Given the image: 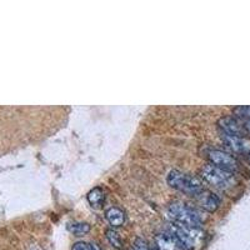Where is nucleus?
Masks as SVG:
<instances>
[{
	"label": "nucleus",
	"instance_id": "f257e3e1",
	"mask_svg": "<svg viewBox=\"0 0 250 250\" xmlns=\"http://www.w3.org/2000/svg\"><path fill=\"white\" fill-rule=\"evenodd\" d=\"M168 216L173 220L174 224L183 225V227L200 228L203 223L202 215L195 209L180 202H175L169 205Z\"/></svg>",
	"mask_w": 250,
	"mask_h": 250
},
{
	"label": "nucleus",
	"instance_id": "f03ea898",
	"mask_svg": "<svg viewBox=\"0 0 250 250\" xmlns=\"http://www.w3.org/2000/svg\"><path fill=\"white\" fill-rule=\"evenodd\" d=\"M168 184L173 189L189 194V195H199L204 191V185L202 180L190 174L183 173L180 170H171L168 174Z\"/></svg>",
	"mask_w": 250,
	"mask_h": 250
},
{
	"label": "nucleus",
	"instance_id": "7ed1b4c3",
	"mask_svg": "<svg viewBox=\"0 0 250 250\" xmlns=\"http://www.w3.org/2000/svg\"><path fill=\"white\" fill-rule=\"evenodd\" d=\"M200 175L205 182L218 189H229L236 184V178L234 173L218 168L213 164L205 165L200 170Z\"/></svg>",
	"mask_w": 250,
	"mask_h": 250
},
{
	"label": "nucleus",
	"instance_id": "20e7f679",
	"mask_svg": "<svg viewBox=\"0 0 250 250\" xmlns=\"http://www.w3.org/2000/svg\"><path fill=\"white\" fill-rule=\"evenodd\" d=\"M169 231L174 234L184 250H195L196 248L200 247L203 236H204V233L200 228L183 227V225L176 224L171 225Z\"/></svg>",
	"mask_w": 250,
	"mask_h": 250
},
{
	"label": "nucleus",
	"instance_id": "39448f33",
	"mask_svg": "<svg viewBox=\"0 0 250 250\" xmlns=\"http://www.w3.org/2000/svg\"><path fill=\"white\" fill-rule=\"evenodd\" d=\"M208 158L210 160V164L215 165L218 168H222L228 171H236L239 169V163L238 160L234 158L231 154L227 153L220 149H211L208 153Z\"/></svg>",
	"mask_w": 250,
	"mask_h": 250
},
{
	"label": "nucleus",
	"instance_id": "423d86ee",
	"mask_svg": "<svg viewBox=\"0 0 250 250\" xmlns=\"http://www.w3.org/2000/svg\"><path fill=\"white\" fill-rule=\"evenodd\" d=\"M222 140L228 148L239 154L250 153V140L245 139L244 137H236V135H229V134L222 133Z\"/></svg>",
	"mask_w": 250,
	"mask_h": 250
},
{
	"label": "nucleus",
	"instance_id": "0eeeda50",
	"mask_svg": "<svg viewBox=\"0 0 250 250\" xmlns=\"http://www.w3.org/2000/svg\"><path fill=\"white\" fill-rule=\"evenodd\" d=\"M219 128L222 129L223 133L229 134V135H236V137H243L245 133V128L235 118L233 117H223L218 120Z\"/></svg>",
	"mask_w": 250,
	"mask_h": 250
},
{
	"label": "nucleus",
	"instance_id": "6e6552de",
	"mask_svg": "<svg viewBox=\"0 0 250 250\" xmlns=\"http://www.w3.org/2000/svg\"><path fill=\"white\" fill-rule=\"evenodd\" d=\"M155 247L159 250H184L178 239L170 231L158 234L155 236Z\"/></svg>",
	"mask_w": 250,
	"mask_h": 250
},
{
	"label": "nucleus",
	"instance_id": "1a4fd4ad",
	"mask_svg": "<svg viewBox=\"0 0 250 250\" xmlns=\"http://www.w3.org/2000/svg\"><path fill=\"white\" fill-rule=\"evenodd\" d=\"M105 216L109 224L114 228L122 227L125 222V213L118 207L109 208L108 210L105 211Z\"/></svg>",
	"mask_w": 250,
	"mask_h": 250
},
{
	"label": "nucleus",
	"instance_id": "9d476101",
	"mask_svg": "<svg viewBox=\"0 0 250 250\" xmlns=\"http://www.w3.org/2000/svg\"><path fill=\"white\" fill-rule=\"evenodd\" d=\"M200 203H202V207L204 208L205 210L208 211H215L218 209L219 204H220V199L219 196L214 193H202L200 196Z\"/></svg>",
	"mask_w": 250,
	"mask_h": 250
},
{
	"label": "nucleus",
	"instance_id": "9b49d317",
	"mask_svg": "<svg viewBox=\"0 0 250 250\" xmlns=\"http://www.w3.org/2000/svg\"><path fill=\"white\" fill-rule=\"evenodd\" d=\"M68 229L69 231L74 234L75 236H83L90 231V225H89L88 223L74 222L70 223V224L68 225Z\"/></svg>",
	"mask_w": 250,
	"mask_h": 250
},
{
	"label": "nucleus",
	"instance_id": "f8f14e48",
	"mask_svg": "<svg viewBox=\"0 0 250 250\" xmlns=\"http://www.w3.org/2000/svg\"><path fill=\"white\" fill-rule=\"evenodd\" d=\"M104 199H105V195H104V191L100 188H94L93 190H90L88 193V202L93 207H99V205H102L104 203Z\"/></svg>",
	"mask_w": 250,
	"mask_h": 250
},
{
	"label": "nucleus",
	"instance_id": "ddd939ff",
	"mask_svg": "<svg viewBox=\"0 0 250 250\" xmlns=\"http://www.w3.org/2000/svg\"><path fill=\"white\" fill-rule=\"evenodd\" d=\"M105 236L108 239V242L113 245L114 248L117 249H120L122 248V239H120V235L114 230V229H108L105 231Z\"/></svg>",
	"mask_w": 250,
	"mask_h": 250
},
{
	"label": "nucleus",
	"instance_id": "4468645a",
	"mask_svg": "<svg viewBox=\"0 0 250 250\" xmlns=\"http://www.w3.org/2000/svg\"><path fill=\"white\" fill-rule=\"evenodd\" d=\"M234 114L240 118H247V120L250 119V106H238L234 109Z\"/></svg>",
	"mask_w": 250,
	"mask_h": 250
},
{
	"label": "nucleus",
	"instance_id": "2eb2a0df",
	"mask_svg": "<svg viewBox=\"0 0 250 250\" xmlns=\"http://www.w3.org/2000/svg\"><path fill=\"white\" fill-rule=\"evenodd\" d=\"M133 250H151V248L148 247V244H146L145 240L138 238L137 240H135V243H134Z\"/></svg>",
	"mask_w": 250,
	"mask_h": 250
},
{
	"label": "nucleus",
	"instance_id": "dca6fc26",
	"mask_svg": "<svg viewBox=\"0 0 250 250\" xmlns=\"http://www.w3.org/2000/svg\"><path fill=\"white\" fill-rule=\"evenodd\" d=\"M71 250H91V247L89 243L77 242L74 245H73Z\"/></svg>",
	"mask_w": 250,
	"mask_h": 250
},
{
	"label": "nucleus",
	"instance_id": "f3484780",
	"mask_svg": "<svg viewBox=\"0 0 250 250\" xmlns=\"http://www.w3.org/2000/svg\"><path fill=\"white\" fill-rule=\"evenodd\" d=\"M244 128H245V130L249 131V133H250V119H249V120H247V122H245Z\"/></svg>",
	"mask_w": 250,
	"mask_h": 250
},
{
	"label": "nucleus",
	"instance_id": "a211bd4d",
	"mask_svg": "<svg viewBox=\"0 0 250 250\" xmlns=\"http://www.w3.org/2000/svg\"><path fill=\"white\" fill-rule=\"evenodd\" d=\"M151 250H159V249H158L156 247H154V248H151Z\"/></svg>",
	"mask_w": 250,
	"mask_h": 250
},
{
	"label": "nucleus",
	"instance_id": "6ab92c4d",
	"mask_svg": "<svg viewBox=\"0 0 250 250\" xmlns=\"http://www.w3.org/2000/svg\"><path fill=\"white\" fill-rule=\"evenodd\" d=\"M248 160H249V163H250V153L248 154Z\"/></svg>",
	"mask_w": 250,
	"mask_h": 250
}]
</instances>
